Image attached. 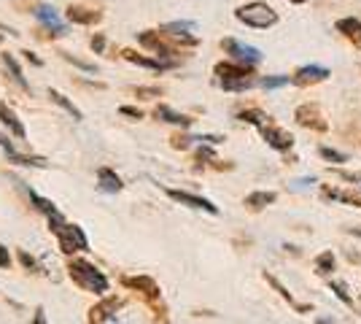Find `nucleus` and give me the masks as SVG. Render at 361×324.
I'll return each instance as SVG.
<instances>
[{"mask_svg":"<svg viewBox=\"0 0 361 324\" xmlns=\"http://www.w3.org/2000/svg\"><path fill=\"white\" fill-rule=\"evenodd\" d=\"M49 230L57 235L60 248L65 251V254H73V251H90V241H87L84 230H81L78 224H68V222L62 219V214L49 216Z\"/></svg>","mask_w":361,"mask_h":324,"instance_id":"f257e3e1","label":"nucleus"},{"mask_svg":"<svg viewBox=\"0 0 361 324\" xmlns=\"http://www.w3.org/2000/svg\"><path fill=\"white\" fill-rule=\"evenodd\" d=\"M68 276L73 278V284H78L87 292H97V294L108 292V278L103 276V270H97L87 260H71L68 263Z\"/></svg>","mask_w":361,"mask_h":324,"instance_id":"f03ea898","label":"nucleus"},{"mask_svg":"<svg viewBox=\"0 0 361 324\" xmlns=\"http://www.w3.org/2000/svg\"><path fill=\"white\" fill-rule=\"evenodd\" d=\"M235 16L240 19L243 25H248V28H256V30H267L272 28L275 22H278V14L272 11L267 3H262V0H254V3H245L240 6Z\"/></svg>","mask_w":361,"mask_h":324,"instance_id":"7ed1b4c3","label":"nucleus"},{"mask_svg":"<svg viewBox=\"0 0 361 324\" xmlns=\"http://www.w3.org/2000/svg\"><path fill=\"white\" fill-rule=\"evenodd\" d=\"M137 41H140V47L151 49L157 57H162V60H176V49L167 44L165 38H162V32H154V30H146L137 35Z\"/></svg>","mask_w":361,"mask_h":324,"instance_id":"20e7f679","label":"nucleus"},{"mask_svg":"<svg viewBox=\"0 0 361 324\" xmlns=\"http://www.w3.org/2000/svg\"><path fill=\"white\" fill-rule=\"evenodd\" d=\"M221 47H224V52H229L238 62H243V65H251V68H254L256 62H262V52H259V49L248 47V44H240V41H235V38H224Z\"/></svg>","mask_w":361,"mask_h":324,"instance_id":"39448f33","label":"nucleus"},{"mask_svg":"<svg viewBox=\"0 0 361 324\" xmlns=\"http://www.w3.org/2000/svg\"><path fill=\"white\" fill-rule=\"evenodd\" d=\"M121 308V297H103L97 306L90 308V316L87 322L90 324H106L108 319H114V313Z\"/></svg>","mask_w":361,"mask_h":324,"instance_id":"423d86ee","label":"nucleus"},{"mask_svg":"<svg viewBox=\"0 0 361 324\" xmlns=\"http://www.w3.org/2000/svg\"><path fill=\"white\" fill-rule=\"evenodd\" d=\"M297 122L302 127H310V130H318V133H324L326 130V119H324V114H321V108L316 103H305V106L297 108Z\"/></svg>","mask_w":361,"mask_h":324,"instance_id":"0eeeda50","label":"nucleus"},{"mask_svg":"<svg viewBox=\"0 0 361 324\" xmlns=\"http://www.w3.org/2000/svg\"><path fill=\"white\" fill-rule=\"evenodd\" d=\"M329 78V68H324V65H305L300 68L291 81L297 84V87H310V84H321V81H326Z\"/></svg>","mask_w":361,"mask_h":324,"instance_id":"6e6552de","label":"nucleus"},{"mask_svg":"<svg viewBox=\"0 0 361 324\" xmlns=\"http://www.w3.org/2000/svg\"><path fill=\"white\" fill-rule=\"evenodd\" d=\"M213 73L219 76V81H238V78L254 76L251 65H243V62H219V65L213 68Z\"/></svg>","mask_w":361,"mask_h":324,"instance_id":"1a4fd4ad","label":"nucleus"},{"mask_svg":"<svg viewBox=\"0 0 361 324\" xmlns=\"http://www.w3.org/2000/svg\"><path fill=\"white\" fill-rule=\"evenodd\" d=\"M167 195L173 198L180 205H189V208H197V211H208V214H219V208L213 205L211 200L200 198V195H192V192H180V189H167Z\"/></svg>","mask_w":361,"mask_h":324,"instance_id":"9d476101","label":"nucleus"},{"mask_svg":"<svg viewBox=\"0 0 361 324\" xmlns=\"http://www.w3.org/2000/svg\"><path fill=\"white\" fill-rule=\"evenodd\" d=\"M197 30V25L195 22H167V25H162V35H170V38H178V41H183V44H189V47H195L197 44V38H192L189 32H195Z\"/></svg>","mask_w":361,"mask_h":324,"instance_id":"9b49d317","label":"nucleus"},{"mask_svg":"<svg viewBox=\"0 0 361 324\" xmlns=\"http://www.w3.org/2000/svg\"><path fill=\"white\" fill-rule=\"evenodd\" d=\"M121 284H124L127 289H137L140 294H146L149 300H157V297H159V284L149 276H124Z\"/></svg>","mask_w":361,"mask_h":324,"instance_id":"f8f14e48","label":"nucleus"},{"mask_svg":"<svg viewBox=\"0 0 361 324\" xmlns=\"http://www.w3.org/2000/svg\"><path fill=\"white\" fill-rule=\"evenodd\" d=\"M32 14H35V19L44 25L46 30H54V35H62V32H65V25L60 22V16H57V11H54L51 6H44V3H41V6L32 8Z\"/></svg>","mask_w":361,"mask_h":324,"instance_id":"ddd939ff","label":"nucleus"},{"mask_svg":"<svg viewBox=\"0 0 361 324\" xmlns=\"http://www.w3.org/2000/svg\"><path fill=\"white\" fill-rule=\"evenodd\" d=\"M0 149H3V152H6V157H8L11 162H16V165H35V168H46L44 157H32V155H22V152H16L14 146L8 143V138H6V136H0Z\"/></svg>","mask_w":361,"mask_h":324,"instance_id":"4468645a","label":"nucleus"},{"mask_svg":"<svg viewBox=\"0 0 361 324\" xmlns=\"http://www.w3.org/2000/svg\"><path fill=\"white\" fill-rule=\"evenodd\" d=\"M262 136L264 140L270 143L272 149H278V152H286L294 146V136L286 133V130H281V127H262Z\"/></svg>","mask_w":361,"mask_h":324,"instance_id":"2eb2a0df","label":"nucleus"},{"mask_svg":"<svg viewBox=\"0 0 361 324\" xmlns=\"http://www.w3.org/2000/svg\"><path fill=\"white\" fill-rule=\"evenodd\" d=\"M65 16H68V22H73V25H97V22L103 19V14H100L97 8H87V6H71V8L65 11Z\"/></svg>","mask_w":361,"mask_h":324,"instance_id":"dca6fc26","label":"nucleus"},{"mask_svg":"<svg viewBox=\"0 0 361 324\" xmlns=\"http://www.w3.org/2000/svg\"><path fill=\"white\" fill-rule=\"evenodd\" d=\"M121 57L127 62H133V65H140V68H149V71H167V68H173L176 60H149V57H140L137 52L133 49H124L121 52Z\"/></svg>","mask_w":361,"mask_h":324,"instance_id":"f3484780","label":"nucleus"},{"mask_svg":"<svg viewBox=\"0 0 361 324\" xmlns=\"http://www.w3.org/2000/svg\"><path fill=\"white\" fill-rule=\"evenodd\" d=\"M0 122L8 127V133H11L14 138H19V140L27 138V133H25V124L16 119V114L8 106H6V103H0Z\"/></svg>","mask_w":361,"mask_h":324,"instance_id":"a211bd4d","label":"nucleus"},{"mask_svg":"<svg viewBox=\"0 0 361 324\" xmlns=\"http://www.w3.org/2000/svg\"><path fill=\"white\" fill-rule=\"evenodd\" d=\"M337 32H343L350 44H356V47L361 49V22L359 19H353V16L340 19V22H337Z\"/></svg>","mask_w":361,"mask_h":324,"instance_id":"6ab92c4d","label":"nucleus"},{"mask_svg":"<svg viewBox=\"0 0 361 324\" xmlns=\"http://www.w3.org/2000/svg\"><path fill=\"white\" fill-rule=\"evenodd\" d=\"M97 181H100V189L103 192H108V195H116V192H121V179L114 173L111 168H100L97 170Z\"/></svg>","mask_w":361,"mask_h":324,"instance_id":"aec40b11","label":"nucleus"},{"mask_svg":"<svg viewBox=\"0 0 361 324\" xmlns=\"http://www.w3.org/2000/svg\"><path fill=\"white\" fill-rule=\"evenodd\" d=\"M154 116L157 119H162V122H170V124H178V127H192V116H186V114H176L173 108H167V106H159L157 111H154Z\"/></svg>","mask_w":361,"mask_h":324,"instance_id":"412c9836","label":"nucleus"},{"mask_svg":"<svg viewBox=\"0 0 361 324\" xmlns=\"http://www.w3.org/2000/svg\"><path fill=\"white\" fill-rule=\"evenodd\" d=\"M275 198H278L275 192H251V195L245 198V208H248V211H262V208L272 205Z\"/></svg>","mask_w":361,"mask_h":324,"instance_id":"4be33fe9","label":"nucleus"},{"mask_svg":"<svg viewBox=\"0 0 361 324\" xmlns=\"http://www.w3.org/2000/svg\"><path fill=\"white\" fill-rule=\"evenodd\" d=\"M3 65L8 68V73H11V78H14L16 84H19L22 90H27V92H30V84H27V78L22 76V68H19V62L14 60V54H8V52H6V54H3Z\"/></svg>","mask_w":361,"mask_h":324,"instance_id":"5701e85b","label":"nucleus"},{"mask_svg":"<svg viewBox=\"0 0 361 324\" xmlns=\"http://www.w3.org/2000/svg\"><path fill=\"white\" fill-rule=\"evenodd\" d=\"M49 97H51V100H54V103H57L60 108H65V111L73 116L75 122H81V119H84V114H81V111H78V108H75L73 103H71V100H68V97H65L62 92H57V90H49Z\"/></svg>","mask_w":361,"mask_h":324,"instance_id":"b1692460","label":"nucleus"},{"mask_svg":"<svg viewBox=\"0 0 361 324\" xmlns=\"http://www.w3.org/2000/svg\"><path fill=\"white\" fill-rule=\"evenodd\" d=\"M27 198H30V203L41 211V214H46V216H57L60 211H57V205L51 200H46V198H41V195H35L32 189H27Z\"/></svg>","mask_w":361,"mask_h":324,"instance_id":"393cba45","label":"nucleus"},{"mask_svg":"<svg viewBox=\"0 0 361 324\" xmlns=\"http://www.w3.org/2000/svg\"><path fill=\"white\" fill-rule=\"evenodd\" d=\"M238 119H243V122L248 124H256V127H267V114H262V111H256V108H251V111H240V116Z\"/></svg>","mask_w":361,"mask_h":324,"instance_id":"a878e982","label":"nucleus"},{"mask_svg":"<svg viewBox=\"0 0 361 324\" xmlns=\"http://www.w3.org/2000/svg\"><path fill=\"white\" fill-rule=\"evenodd\" d=\"M316 270H318V273H324V276L334 270V254H331V251H324V254L318 257V260H316Z\"/></svg>","mask_w":361,"mask_h":324,"instance_id":"bb28decb","label":"nucleus"},{"mask_svg":"<svg viewBox=\"0 0 361 324\" xmlns=\"http://www.w3.org/2000/svg\"><path fill=\"white\" fill-rule=\"evenodd\" d=\"M288 81H291L288 76H264L259 84H262L264 90H278V87H283V84H288Z\"/></svg>","mask_w":361,"mask_h":324,"instance_id":"cd10ccee","label":"nucleus"},{"mask_svg":"<svg viewBox=\"0 0 361 324\" xmlns=\"http://www.w3.org/2000/svg\"><path fill=\"white\" fill-rule=\"evenodd\" d=\"M331 289H334V292L340 294V300H343L345 306H353V297L348 294V287L343 284V281H331Z\"/></svg>","mask_w":361,"mask_h":324,"instance_id":"c85d7f7f","label":"nucleus"},{"mask_svg":"<svg viewBox=\"0 0 361 324\" xmlns=\"http://www.w3.org/2000/svg\"><path fill=\"white\" fill-rule=\"evenodd\" d=\"M329 198H334V200H343V203H350V205H361L359 195H348V192H337V189H331Z\"/></svg>","mask_w":361,"mask_h":324,"instance_id":"c756f323","label":"nucleus"},{"mask_svg":"<svg viewBox=\"0 0 361 324\" xmlns=\"http://www.w3.org/2000/svg\"><path fill=\"white\" fill-rule=\"evenodd\" d=\"M135 95L140 97V100H154V97L162 95V90H159V87H137Z\"/></svg>","mask_w":361,"mask_h":324,"instance_id":"7c9ffc66","label":"nucleus"},{"mask_svg":"<svg viewBox=\"0 0 361 324\" xmlns=\"http://www.w3.org/2000/svg\"><path fill=\"white\" fill-rule=\"evenodd\" d=\"M60 54H62V60L73 62L75 68H81V71H94V65H92V62H84V60H78V57H73V54H68V52H60Z\"/></svg>","mask_w":361,"mask_h":324,"instance_id":"2f4dec72","label":"nucleus"},{"mask_svg":"<svg viewBox=\"0 0 361 324\" xmlns=\"http://www.w3.org/2000/svg\"><path fill=\"white\" fill-rule=\"evenodd\" d=\"M119 114H121V116H130V119H143V111H140V108H135V106H121Z\"/></svg>","mask_w":361,"mask_h":324,"instance_id":"473e14b6","label":"nucleus"},{"mask_svg":"<svg viewBox=\"0 0 361 324\" xmlns=\"http://www.w3.org/2000/svg\"><path fill=\"white\" fill-rule=\"evenodd\" d=\"M90 47L94 49V52H97V54H100V52H103V49H106V35H100V32H97V35H92Z\"/></svg>","mask_w":361,"mask_h":324,"instance_id":"72a5a7b5","label":"nucleus"},{"mask_svg":"<svg viewBox=\"0 0 361 324\" xmlns=\"http://www.w3.org/2000/svg\"><path fill=\"white\" fill-rule=\"evenodd\" d=\"M321 157H324V160H331V162H345V155L331 152V149H321Z\"/></svg>","mask_w":361,"mask_h":324,"instance_id":"f704fd0d","label":"nucleus"},{"mask_svg":"<svg viewBox=\"0 0 361 324\" xmlns=\"http://www.w3.org/2000/svg\"><path fill=\"white\" fill-rule=\"evenodd\" d=\"M0 268H3V270L11 268V254H8V248L3 246V244H0Z\"/></svg>","mask_w":361,"mask_h":324,"instance_id":"c9c22d12","label":"nucleus"},{"mask_svg":"<svg viewBox=\"0 0 361 324\" xmlns=\"http://www.w3.org/2000/svg\"><path fill=\"white\" fill-rule=\"evenodd\" d=\"M192 140L195 138H189V136H176V138H173V146H176V149H189Z\"/></svg>","mask_w":361,"mask_h":324,"instance_id":"e433bc0d","label":"nucleus"},{"mask_svg":"<svg viewBox=\"0 0 361 324\" xmlns=\"http://www.w3.org/2000/svg\"><path fill=\"white\" fill-rule=\"evenodd\" d=\"M19 260H22L25 268H35V263H32V257L27 254V251H19Z\"/></svg>","mask_w":361,"mask_h":324,"instance_id":"4c0bfd02","label":"nucleus"},{"mask_svg":"<svg viewBox=\"0 0 361 324\" xmlns=\"http://www.w3.org/2000/svg\"><path fill=\"white\" fill-rule=\"evenodd\" d=\"M32 324H46L44 308H38V311H35V319H32Z\"/></svg>","mask_w":361,"mask_h":324,"instance_id":"58836bf2","label":"nucleus"},{"mask_svg":"<svg viewBox=\"0 0 361 324\" xmlns=\"http://www.w3.org/2000/svg\"><path fill=\"white\" fill-rule=\"evenodd\" d=\"M25 54H27V60H30V62H35V65H41V60H38V57H35L32 52H25Z\"/></svg>","mask_w":361,"mask_h":324,"instance_id":"ea45409f","label":"nucleus"},{"mask_svg":"<svg viewBox=\"0 0 361 324\" xmlns=\"http://www.w3.org/2000/svg\"><path fill=\"white\" fill-rule=\"evenodd\" d=\"M316 324H331V322L326 319V316H321V319H316Z\"/></svg>","mask_w":361,"mask_h":324,"instance_id":"a19ab883","label":"nucleus"},{"mask_svg":"<svg viewBox=\"0 0 361 324\" xmlns=\"http://www.w3.org/2000/svg\"><path fill=\"white\" fill-rule=\"evenodd\" d=\"M288 3H307V0H288Z\"/></svg>","mask_w":361,"mask_h":324,"instance_id":"79ce46f5","label":"nucleus"},{"mask_svg":"<svg viewBox=\"0 0 361 324\" xmlns=\"http://www.w3.org/2000/svg\"><path fill=\"white\" fill-rule=\"evenodd\" d=\"M350 232H353V235H359V238H361V230H350Z\"/></svg>","mask_w":361,"mask_h":324,"instance_id":"37998d69","label":"nucleus"}]
</instances>
